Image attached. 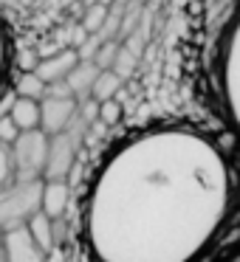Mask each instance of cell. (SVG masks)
Here are the masks:
<instances>
[{"label": "cell", "instance_id": "cell-21", "mask_svg": "<svg viewBox=\"0 0 240 262\" xmlns=\"http://www.w3.org/2000/svg\"><path fill=\"white\" fill-rule=\"evenodd\" d=\"M46 262H63V254H59V248H54L51 254L46 256Z\"/></svg>", "mask_w": 240, "mask_h": 262}, {"label": "cell", "instance_id": "cell-13", "mask_svg": "<svg viewBox=\"0 0 240 262\" xmlns=\"http://www.w3.org/2000/svg\"><path fill=\"white\" fill-rule=\"evenodd\" d=\"M20 99H31V102H43L46 99V82L37 74H23L17 79V88H14Z\"/></svg>", "mask_w": 240, "mask_h": 262}, {"label": "cell", "instance_id": "cell-14", "mask_svg": "<svg viewBox=\"0 0 240 262\" xmlns=\"http://www.w3.org/2000/svg\"><path fill=\"white\" fill-rule=\"evenodd\" d=\"M9 68H12V40H9V29L0 17V93L6 91Z\"/></svg>", "mask_w": 240, "mask_h": 262}, {"label": "cell", "instance_id": "cell-5", "mask_svg": "<svg viewBox=\"0 0 240 262\" xmlns=\"http://www.w3.org/2000/svg\"><path fill=\"white\" fill-rule=\"evenodd\" d=\"M79 113V102L76 99H43L40 102V130L48 138L63 133Z\"/></svg>", "mask_w": 240, "mask_h": 262}, {"label": "cell", "instance_id": "cell-8", "mask_svg": "<svg viewBox=\"0 0 240 262\" xmlns=\"http://www.w3.org/2000/svg\"><path fill=\"white\" fill-rule=\"evenodd\" d=\"M71 189L68 181H43V206L40 211L48 220H63L65 209H68Z\"/></svg>", "mask_w": 240, "mask_h": 262}, {"label": "cell", "instance_id": "cell-23", "mask_svg": "<svg viewBox=\"0 0 240 262\" xmlns=\"http://www.w3.org/2000/svg\"><path fill=\"white\" fill-rule=\"evenodd\" d=\"M96 3H99V6H108L110 9V3H113V0H96Z\"/></svg>", "mask_w": 240, "mask_h": 262}, {"label": "cell", "instance_id": "cell-15", "mask_svg": "<svg viewBox=\"0 0 240 262\" xmlns=\"http://www.w3.org/2000/svg\"><path fill=\"white\" fill-rule=\"evenodd\" d=\"M136 65H138V57H136V54H130L125 46H119V51H116V59H113V65H110V71H113V74L119 76L122 82H125V79H130V76H133Z\"/></svg>", "mask_w": 240, "mask_h": 262}, {"label": "cell", "instance_id": "cell-10", "mask_svg": "<svg viewBox=\"0 0 240 262\" xmlns=\"http://www.w3.org/2000/svg\"><path fill=\"white\" fill-rule=\"evenodd\" d=\"M9 119L14 121L20 133L29 130H40V102H31V99H14L12 110H9Z\"/></svg>", "mask_w": 240, "mask_h": 262}, {"label": "cell", "instance_id": "cell-20", "mask_svg": "<svg viewBox=\"0 0 240 262\" xmlns=\"http://www.w3.org/2000/svg\"><path fill=\"white\" fill-rule=\"evenodd\" d=\"M17 136H20V130L14 127V121L9 119V116H3V119H0V141L12 147V144L17 141Z\"/></svg>", "mask_w": 240, "mask_h": 262}, {"label": "cell", "instance_id": "cell-1", "mask_svg": "<svg viewBox=\"0 0 240 262\" xmlns=\"http://www.w3.org/2000/svg\"><path fill=\"white\" fill-rule=\"evenodd\" d=\"M232 211V166L215 138L164 124L133 133L99 164L85 200L96 262H198Z\"/></svg>", "mask_w": 240, "mask_h": 262}, {"label": "cell", "instance_id": "cell-7", "mask_svg": "<svg viewBox=\"0 0 240 262\" xmlns=\"http://www.w3.org/2000/svg\"><path fill=\"white\" fill-rule=\"evenodd\" d=\"M3 245H6V262H46V254L34 245V239L26 228L6 231Z\"/></svg>", "mask_w": 240, "mask_h": 262}, {"label": "cell", "instance_id": "cell-22", "mask_svg": "<svg viewBox=\"0 0 240 262\" xmlns=\"http://www.w3.org/2000/svg\"><path fill=\"white\" fill-rule=\"evenodd\" d=\"M0 262H6V245H3V231H0Z\"/></svg>", "mask_w": 240, "mask_h": 262}, {"label": "cell", "instance_id": "cell-19", "mask_svg": "<svg viewBox=\"0 0 240 262\" xmlns=\"http://www.w3.org/2000/svg\"><path fill=\"white\" fill-rule=\"evenodd\" d=\"M119 119H122V104L116 102V99H110V102H102V104H99V113H96V121H99V124L110 127V124H116Z\"/></svg>", "mask_w": 240, "mask_h": 262}, {"label": "cell", "instance_id": "cell-17", "mask_svg": "<svg viewBox=\"0 0 240 262\" xmlns=\"http://www.w3.org/2000/svg\"><path fill=\"white\" fill-rule=\"evenodd\" d=\"M14 183V158H12V147L0 141V189H6Z\"/></svg>", "mask_w": 240, "mask_h": 262}, {"label": "cell", "instance_id": "cell-6", "mask_svg": "<svg viewBox=\"0 0 240 262\" xmlns=\"http://www.w3.org/2000/svg\"><path fill=\"white\" fill-rule=\"evenodd\" d=\"M76 65H79L76 48H59V51L48 54V57H43L40 62H37L34 74L40 76L46 85H54V82H65V76H68Z\"/></svg>", "mask_w": 240, "mask_h": 262}, {"label": "cell", "instance_id": "cell-4", "mask_svg": "<svg viewBox=\"0 0 240 262\" xmlns=\"http://www.w3.org/2000/svg\"><path fill=\"white\" fill-rule=\"evenodd\" d=\"M12 158H14V181L43 178L48 161V136L43 130L20 133L17 141L12 144Z\"/></svg>", "mask_w": 240, "mask_h": 262}, {"label": "cell", "instance_id": "cell-11", "mask_svg": "<svg viewBox=\"0 0 240 262\" xmlns=\"http://www.w3.org/2000/svg\"><path fill=\"white\" fill-rule=\"evenodd\" d=\"M26 231L31 234L34 245H37V248H40L46 256L51 254L54 248H57V245H54V220H48L43 211H40V214H34L29 223H26Z\"/></svg>", "mask_w": 240, "mask_h": 262}, {"label": "cell", "instance_id": "cell-18", "mask_svg": "<svg viewBox=\"0 0 240 262\" xmlns=\"http://www.w3.org/2000/svg\"><path fill=\"white\" fill-rule=\"evenodd\" d=\"M116 51H119V42H116V40L102 42L99 51L93 54V65H96L99 71H110V65H113V59H116Z\"/></svg>", "mask_w": 240, "mask_h": 262}, {"label": "cell", "instance_id": "cell-9", "mask_svg": "<svg viewBox=\"0 0 240 262\" xmlns=\"http://www.w3.org/2000/svg\"><path fill=\"white\" fill-rule=\"evenodd\" d=\"M96 76H99V68H96L93 62H79L68 76H65V85H68L71 96H74L79 104L91 99V91H93V82H96Z\"/></svg>", "mask_w": 240, "mask_h": 262}, {"label": "cell", "instance_id": "cell-12", "mask_svg": "<svg viewBox=\"0 0 240 262\" xmlns=\"http://www.w3.org/2000/svg\"><path fill=\"white\" fill-rule=\"evenodd\" d=\"M119 88H122V79L113 74V71H99L96 82H93V91H91V99H93L96 104L110 102V99H116Z\"/></svg>", "mask_w": 240, "mask_h": 262}, {"label": "cell", "instance_id": "cell-3", "mask_svg": "<svg viewBox=\"0 0 240 262\" xmlns=\"http://www.w3.org/2000/svg\"><path fill=\"white\" fill-rule=\"evenodd\" d=\"M43 206V178L37 181H14L12 186L0 189V231L26 228V223L40 214Z\"/></svg>", "mask_w": 240, "mask_h": 262}, {"label": "cell", "instance_id": "cell-2", "mask_svg": "<svg viewBox=\"0 0 240 262\" xmlns=\"http://www.w3.org/2000/svg\"><path fill=\"white\" fill-rule=\"evenodd\" d=\"M215 76L223 113H226L234 136L240 138V6L234 9L232 20L221 34V42H217Z\"/></svg>", "mask_w": 240, "mask_h": 262}, {"label": "cell", "instance_id": "cell-16", "mask_svg": "<svg viewBox=\"0 0 240 262\" xmlns=\"http://www.w3.org/2000/svg\"><path fill=\"white\" fill-rule=\"evenodd\" d=\"M108 14H110V9H108V6H99V3H93V6L85 12V17H82V23H79V26L88 31V34H99V29L105 26Z\"/></svg>", "mask_w": 240, "mask_h": 262}]
</instances>
